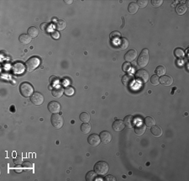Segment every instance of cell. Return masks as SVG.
Segmentation results:
<instances>
[{"instance_id": "6da1fadb", "label": "cell", "mask_w": 189, "mask_h": 181, "mask_svg": "<svg viewBox=\"0 0 189 181\" xmlns=\"http://www.w3.org/2000/svg\"><path fill=\"white\" fill-rule=\"evenodd\" d=\"M109 170L108 164L104 161H99L94 165V171L98 175H105Z\"/></svg>"}, {"instance_id": "7a4b0ae2", "label": "cell", "mask_w": 189, "mask_h": 181, "mask_svg": "<svg viewBox=\"0 0 189 181\" xmlns=\"http://www.w3.org/2000/svg\"><path fill=\"white\" fill-rule=\"evenodd\" d=\"M41 63V61L38 57H32L29 58L26 63H25V67H26V70L29 72V73H31L33 71H35V69H36L39 65Z\"/></svg>"}, {"instance_id": "3957f363", "label": "cell", "mask_w": 189, "mask_h": 181, "mask_svg": "<svg viewBox=\"0 0 189 181\" xmlns=\"http://www.w3.org/2000/svg\"><path fill=\"white\" fill-rule=\"evenodd\" d=\"M149 60H150V57H149V51L147 49H143L142 51L140 52L138 60H137V63L140 67H145L146 66H147V64L149 63Z\"/></svg>"}, {"instance_id": "277c9868", "label": "cell", "mask_w": 189, "mask_h": 181, "mask_svg": "<svg viewBox=\"0 0 189 181\" xmlns=\"http://www.w3.org/2000/svg\"><path fill=\"white\" fill-rule=\"evenodd\" d=\"M19 91L20 94L25 97V98H29L30 95H32L34 93V89L32 87V85L29 83H23L20 84L19 86Z\"/></svg>"}, {"instance_id": "5b68a950", "label": "cell", "mask_w": 189, "mask_h": 181, "mask_svg": "<svg viewBox=\"0 0 189 181\" xmlns=\"http://www.w3.org/2000/svg\"><path fill=\"white\" fill-rule=\"evenodd\" d=\"M51 121L52 126L56 129H61L63 126V125H64V119H63V117L61 115H59L58 113L53 114L51 116Z\"/></svg>"}, {"instance_id": "8992f818", "label": "cell", "mask_w": 189, "mask_h": 181, "mask_svg": "<svg viewBox=\"0 0 189 181\" xmlns=\"http://www.w3.org/2000/svg\"><path fill=\"white\" fill-rule=\"evenodd\" d=\"M30 100L31 102L35 105V106H41L44 103V100H45V98H44V95L40 93V92H35L31 97H30Z\"/></svg>"}, {"instance_id": "52a82bcc", "label": "cell", "mask_w": 189, "mask_h": 181, "mask_svg": "<svg viewBox=\"0 0 189 181\" xmlns=\"http://www.w3.org/2000/svg\"><path fill=\"white\" fill-rule=\"evenodd\" d=\"M135 77L140 83H146L149 80V73L145 69H140L136 72Z\"/></svg>"}, {"instance_id": "ba28073f", "label": "cell", "mask_w": 189, "mask_h": 181, "mask_svg": "<svg viewBox=\"0 0 189 181\" xmlns=\"http://www.w3.org/2000/svg\"><path fill=\"white\" fill-rule=\"evenodd\" d=\"M47 108H48V110L50 112H51L52 114H57V113H59L61 111V105L60 103L57 102V101H51L48 106H47Z\"/></svg>"}, {"instance_id": "9c48e42d", "label": "cell", "mask_w": 189, "mask_h": 181, "mask_svg": "<svg viewBox=\"0 0 189 181\" xmlns=\"http://www.w3.org/2000/svg\"><path fill=\"white\" fill-rule=\"evenodd\" d=\"M88 143L92 146V147H97L100 144L101 140H100V136L97 134H91L88 136Z\"/></svg>"}, {"instance_id": "30bf717a", "label": "cell", "mask_w": 189, "mask_h": 181, "mask_svg": "<svg viewBox=\"0 0 189 181\" xmlns=\"http://www.w3.org/2000/svg\"><path fill=\"white\" fill-rule=\"evenodd\" d=\"M100 140L102 142L103 144H108L111 141H112V134L109 132H107V131H103V132H101L100 133Z\"/></svg>"}, {"instance_id": "8fae6325", "label": "cell", "mask_w": 189, "mask_h": 181, "mask_svg": "<svg viewBox=\"0 0 189 181\" xmlns=\"http://www.w3.org/2000/svg\"><path fill=\"white\" fill-rule=\"evenodd\" d=\"M134 82V77L132 74H125L122 77V83L124 86L130 87Z\"/></svg>"}, {"instance_id": "7c38bea8", "label": "cell", "mask_w": 189, "mask_h": 181, "mask_svg": "<svg viewBox=\"0 0 189 181\" xmlns=\"http://www.w3.org/2000/svg\"><path fill=\"white\" fill-rule=\"evenodd\" d=\"M146 129V126L145 124H143V122H139L135 125L134 126V132L135 134L138 136H141L145 133Z\"/></svg>"}, {"instance_id": "4fadbf2b", "label": "cell", "mask_w": 189, "mask_h": 181, "mask_svg": "<svg viewBox=\"0 0 189 181\" xmlns=\"http://www.w3.org/2000/svg\"><path fill=\"white\" fill-rule=\"evenodd\" d=\"M25 68L26 67L23 63L17 62L13 66V72L15 73V74H22L25 72Z\"/></svg>"}, {"instance_id": "5bb4252c", "label": "cell", "mask_w": 189, "mask_h": 181, "mask_svg": "<svg viewBox=\"0 0 189 181\" xmlns=\"http://www.w3.org/2000/svg\"><path fill=\"white\" fill-rule=\"evenodd\" d=\"M125 127V125L124 123V121L122 120H116L113 123V129L115 132H122Z\"/></svg>"}, {"instance_id": "9a60e30c", "label": "cell", "mask_w": 189, "mask_h": 181, "mask_svg": "<svg viewBox=\"0 0 189 181\" xmlns=\"http://www.w3.org/2000/svg\"><path fill=\"white\" fill-rule=\"evenodd\" d=\"M136 57H137V51L134 49H131L124 55V59L126 61L130 62L134 60Z\"/></svg>"}, {"instance_id": "2e32d148", "label": "cell", "mask_w": 189, "mask_h": 181, "mask_svg": "<svg viewBox=\"0 0 189 181\" xmlns=\"http://www.w3.org/2000/svg\"><path fill=\"white\" fill-rule=\"evenodd\" d=\"M160 83L165 86H171L173 83V79L170 76L163 75L160 78Z\"/></svg>"}, {"instance_id": "e0dca14e", "label": "cell", "mask_w": 189, "mask_h": 181, "mask_svg": "<svg viewBox=\"0 0 189 181\" xmlns=\"http://www.w3.org/2000/svg\"><path fill=\"white\" fill-rule=\"evenodd\" d=\"M51 94L52 95L55 97V98H61L62 96V94H64V89H62L61 86H55L54 89L51 91Z\"/></svg>"}, {"instance_id": "ac0fdd59", "label": "cell", "mask_w": 189, "mask_h": 181, "mask_svg": "<svg viewBox=\"0 0 189 181\" xmlns=\"http://www.w3.org/2000/svg\"><path fill=\"white\" fill-rule=\"evenodd\" d=\"M124 123L128 128H132L134 126V118L132 116H127L124 120Z\"/></svg>"}, {"instance_id": "d6986e66", "label": "cell", "mask_w": 189, "mask_h": 181, "mask_svg": "<svg viewBox=\"0 0 189 181\" xmlns=\"http://www.w3.org/2000/svg\"><path fill=\"white\" fill-rule=\"evenodd\" d=\"M31 39H32V38L29 36L28 34H22V35H20L19 37V41H20L22 44H24V45L29 44L30 41H31Z\"/></svg>"}, {"instance_id": "ffe728a7", "label": "cell", "mask_w": 189, "mask_h": 181, "mask_svg": "<svg viewBox=\"0 0 189 181\" xmlns=\"http://www.w3.org/2000/svg\"><path fill=\"white\" fill-rule=\"evenodd\" d=\"M188 10V7L183 4V3H180L176 6V14L178 15H183Z\"/></svg>"}, {"instance_id": "44dd1931", "label": "cell", "mask_w": 189, "mask_h": 181, "mask_svg": "<svg viewBox=\"0 0 189 181\" xmlns=\"http://www.w3.org/2000/svg\"><path fill=\"white\" fill-rule=\"evenodd\" d=\"M138 9H139V6H138V4H137L136 3H134V2L130 3L129 4V6H128V11H129V13H130V15L136 14L137 11H138Z\"/></svg>"}, {"instance_id": "7402d4cb", "label": "cell", "mask_w": 189, "mask_h": 181, "mask_svg": "<svg viewBox=\"0 0 189 181\" xmlns=\"http://www.w3.org/2000/svg\"><path fill=\"white\" fill-rule=\"evenodd\" d=\"M130 45V42H129V40L124 38V37H122L120 38V41H119V43H118V45H119V48L122 49V50H125L128 48V46Z\"/></svg>"}, {"instance_id": "603a6c76", "label": "cell", "mask_w": 189, "mask_h": 181, "mask_svg": "<svg viewBox=\"0 0 189 181\" xmlns=\"http://www.w3.org/2000/svg\"><path fill=\"white\" fill-rule=\"evenodd\" d=\"M27 31H28V35H29L31 38H35V37H37L38 35H39V30H38V29H37L36 27H35V26L29 27Z\"/></svg>"}, {"instance_id": "cb8c5ba5", "label": "cell", "mask_w": 189, "mask_h": 181, "mask_svg": "<svg viewBox=\"0 0 189 181\" xmlns=\"http://www.w3.org/2000/svg\"><path fill=\"white\" fill-rule=\"evenodd\" d=\"M67 27V22L63 19H58L56 23V29L57 30H64Z\"/></svg>"}, {"instance_id": "d4e9b609", "label": "cell", "mask_w": 189, "mask_h": 181, "mask_svg": "<svg viewBox=\"0 0 189 181\" xmlns=\"http://www.w3.org/2000/svg\"><path fill=\"white\" fill-rule=\"evenodd\" d=\"M151 133L156 137H160L162 135V131L159 126L155 125L151 127Z\"/></svg>"}, {"instance_id": "484cf974", "label": "cell", "mask_w": 189, "mask_h": 181, "mask_svg": "<svg viewBox=\"0 0 189 181\" xmlns=\"http://www.w3.org/2000/svg\"><path fill=\"white\" fill-rule=\"evenodd\" d=\"M91 125L89 123H83L81 126V131L83 134H87L91 132Z\"/></svg>"}, {"instance_id": "4316f807", "label": "cell", "mask_w": 189, "mask_h": 181, "mask_svg": "<svg viewBox=\"0 0 189 181\" xmlns=\"http://www.w3.org/2000/svg\"><path fill=\"white\" fill-rule=\"evenodd\" d=\"M145 125L148 127H152L153 126L156 125V121L153 117L151 116H147L145 119Z\"/></svg>"}, {"instance_id": "83f0119b", "label": "cell", "mask_w": 189, "mask_h": 181, "mask_svg": "<svg viewBox=\"0 0 189 181\" xmlns=\"http://www.w3.org/2000/svg\"><path fill=\"white\" fill-rule=\"evenodd\" d=\"M174 55L178 58H182L185 56V52L181 48H176L174 50Z\"/></svg>"}, {"instance_id": "f1b7e54d", "label": "cell", "mask_w": 189, "mask_h": 181, "mask_svg": "<svg viewBox=\"0 0 189 181\" xmlns=\"http://www.w3.org/2000/svg\"><path fill=\"white\" fill-rule=\"evenodd\" d=\"M96 174H97L95 173V171H89L87 174H86L85 179H86V180L87 181L94 180L96 179Z\"/></svg>"}, {"instance_id": "f546056e", "label": "cell", "mask_w": 189, "mask_h": 181, "mask_svg": "<svg viewBox=\"0 0 189 181\" xmlns=\"http://www.w3.org/2000/svg\"><path fill=\"white\" fill-rule=\"evenodd\" d=\"M156 75L157 76H163L166 74V67H163V66H159V67H156Z\"/></svg>"}, {"instance_id": "4dcf8cb0", "label": "cell", "mask_w": 189, "mask_h": 181, "mask_svg": "<svg viewBox=\"0 0 189 181\" xmlns=\"http://www.w3.org/2000/svg\"><path fill=\"white\" fill-rule=\"evenodd\" d=\"M80 120L83 121V123H87L90 121V116L86 112H83L80 115Z\"/></svg>"}, {"instance_id": "1f68e13d", "label": "cell", "mask_w": 189, "mask_h": 181, "mask_svg": "<svg viewBox=\"0 0 189 181\" xmlns=\"http://www.w3.org/2000/svg\"><path fill=\"white\" fill-rule=\"evenodd\" d=\"M74 89H73V87H71V86H67L65 89H64V94L67 95V96H72L73 95V94H74Z\"/></svg>"}, {"instance_id": "d6a6232c", "label": "cell", "mask_w": 189, "mask_h": 181, "mask_svg": "<svg viewBox=\"0 0 189 181\" xmlns=\"http://www.w3.org/2000/svg\"><path fill=\"white\" fill-rule=\"evenodd\" d=\"M150 82L153 85H158L160 83V78L157 75H153L150 77Z\"/></svg>"}, {"instance_id": "836d02e7", "label": "cell", "mask_w": 189, "mask_h": 181, "mask_svg": "<svg viewBox=\"0 0 189 181\" xmlns=\"http://www.w3.org/2000/svg\"><path fill=\"white\" fill-rule=\"evenodd\" d=\"M41 30L43 31L44 33H49V30H50V25L47 23H42L41 25Z\"/></svg>"}, {"instance_id": "e575fe53", "label": "cell", "mask_w": 189, "mask_h": 181, "mask_svg": "<svg viewBox=\"0 0 189 181\" xmlns=\"http://www.w3.org/2000/svg\"><path fill=\"white\" fill-rule=\"evenodd\" d=\"M131 68V64L128 61H125L124 63H123V66H122V69L124 72H129Z\"/></svg>"}, {"instance_id": "d590c367", "label": "cell", "mask_w": 189, "mask_h": 181, "mask_svg": "<svg viewBox=\"0 0 189 181\" xmlns=\"http://www.w3.org/2000/svg\"><path fill=\"white\" fill-rule=\"evenodd\" d=\"M136 3L138 4V6H139L140 8L143 9V8H146V6H147L148 1H147V0H138Z\"/></svg>"}, {"instance_id": "8d00e7d4", "label": "cell", "mask_w": 189, "mask_h": 181, "mask_svg": "<svg viewBox=\"0 0 189 181\" xmlns=\"http://www.w3.org/2000/svg\"><path fill=\"white\" fill-rule=\"evenodd\" d=\"M120 37H121V35H120V33L118 32V31H114V32H112V33L110 34V39H111V40L118 39V38H120Z\"/></svg>"}, {"instance_id": "74e56055", "label": "cell", "mask_w": 189, "mask_h": 181, "mask_svg": "<svg viewBox=\"0 0 189 181\" xmlns=\"http://www.w3.org/2000/svg\"><path fill=\"white\" fill-rule=\"evenodd\" d=\"M151 3H152V5H153L154 7L158 8V7H160V5L163 3V0H152V1H151Z\"/></svg>"}, {"instance_id": "f35d334b", "label": "cell", "mask_w": 189, "mask_h": 181, "mask_svg": "<svg viewBox=\"0 0 189 181\" xmlns=\"http://www.w3.org/2000/svg\"><path fill=\"white\" fill-rule=\"evenodd\" d=\"M23 168L25 169H33V164L30 162L25 161L23 163Z\"/></svg>"}, {"instance_id": "ab89813d", "label": "cell", "mask_w": 189, "mask_h": 181, "mask_svg": "<svg viewBox=\"0 0 189 181\" xmlns=\"http://www.w3.org/2000/svg\"><path fill=\"white\" fill-rule=\"evenodd\" d=\"M58 78H57V77H56V76H51V78H50V83H51V85H56V83H58Z\"/></svg>"}, {"instance_id": "60d3db41", "label": "cell", "mask_w": 189, "mask_h": 181, "mask_svg": "<svg viewBox=\"0 0 189 181\" xmlns=\"http://www.w3.org/2000/svg\"><path fill=\"white\" fill-rule=\"evenodd\" d=\"M51 36H52L53 39H58L59 37H60V34H59L58 31H57V30H53V31H51Z\"/></svg>"}, {"instance_id": "b9f144b4", "label": "cell", "mask_w": 189, "mask_h": 181, "mask_svg": "<svg viewBox=\"0 0 189 181\" xmlns=\"http://www.w3.org/2000/svg\"><path fill=\"white\" fill-rule=\"evenodd\" d=\"M14 163L16 165H19L22 164V158L20 157H16L15 159H14Z\"/></svg>"}, {"instance_id": "7bdbcfd3", "label": "cell", "mask_w": 189, "mask_h": 181, "mask_svg": "<svg viewBox=\"0 0 189 181\" xmlns=\"http://www.w3.org/2000/svg\"><path fill=\"white\" fill-rule=\"evenodd\" d=\"M105 180L115 181L116 180V178H115V177H114V176H112V175H108V176H107V177L105 178Z\"/></svg>"}, {"instance_id": "ee69618b", "label": "cell", "mask_w": 189, "mask_h": 181, "mask_svg": "<svg viewBox=\"0 0 189 181\" xmlns=\"http://www.w3.org/2000/svg\"><path fill=\"white\" fill-rule=\"evenodd\" d=\"M15 169L17 173H20V172L22 171V168H21V167H20V168H15Z\"/></svg>"}, {"instance_id": "f6af8a7d", "label": "cell", "mask_w": 189, "mask_h": 181, "mask_svg": "<svg viewBox=\"0 0 189 181\" xmlns=\"http://www.w3.org/2000/svg\"><path fill=\"white\" fill-rule=\"evenodd\" d=\"M64 2H65L66 3H67V4H71V3H73V0H65Z\"/></svg>"}]
</instances>
